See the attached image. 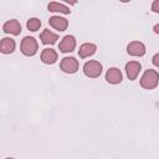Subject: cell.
Instances as JSON below:
<instances>
[{
  "instance_id": "1",
  "label": "cell",
  "mask_w": 159,
  "mask_h": 159,
  "mask_svg": "<svg viewBox=\"0 0 159 159\" xmlns=\"http://www.w3.org/2000/svg\"><path fill=\"white\" fill-rule=\"evenodd\" d=\"M158 82H159V73L155 71V70H147L142 78H140V86L145 89H153L158 86Z\"/></svg>"
},
{
  "instance_id": "2",
  "label": "cell",
  "mask_w": 159,
  "mask_h": 159,
  "mask_svg": "<svg viewBox=\"0 0 159 159\" xmlns=\"http://www.w3.org/2000/svg\"><path fill=\"white\" fill-rule=\"evenodd\" d=\"M20 48H21V52L25 56H34L39 50V43L34 37L25 36L22 39V41H21Z\"/></svg>"
},
{
  "instance_id": "3",
  "label": "cell",
  "mask_w": 159,
  "mask_h": 159,
  "mask_svg": "<svg viewBox=\"0 0 159 159\" xmlns=\"http://www.w3.org/2000/svg\"><path fill=\"white\" fill-rule=\"evenodd\" d=\"M83 72L89 78H97L102 73V65L98 61H88L83 66Z\"/></svg>"
},
{
  "instance_id": "4",
  "label": "cell",
  "mask_w": 159,
  "mask_h": 159,
  "mask_svg": "<svg viewBox=\"0 0 159 159\" xmlns=\"http://www.w3.org/2000/svg\"><path fill=\"white\" fill-rule=\"evenodd\" d=\"M60 68L65 73H76L78 70V61L75 57H63L60 63Z\"/></svg>"
},
{
  "instance_id": "5",
  "label": "cell",
  "mask_w": 159,
  "mask_h": 159,
  "mask_svg": "<svg viewBox=\"0 0 159 159\" xmlns=\"http://www.w3.org/2000/svg\"><path fill=\"white\" fill-rule=\"evenodd\" d=\"M127 53L130 56H144L145 55V46L140 41H132L127 46Z\"/></svg>"
},
{
  "instance_id": "6",
  "label": "cell",
  "mask_w": 159,
  "mask_h": 159,
  "mask_svg": "<svg viewBox=\"0 0 159 159\" xmlns=\"http://www.w3.org/2000/svg\"><path fill=\"white\" fill-rule=\"evenodd\" d=\"M123 80V75L120 72L119 68L117 67H111L107 72H106V81L111 84H117V83H120Z\"/></svg>"
},
{
  "instance_id": "7",
  "label": "cell",
  "mask_w": 159,
  "mask_h": 159,
  "mask_svg": "<svg viewBox=\"0 0 159 159\" xmlns=\"http://www.w3.org/2000/svg\"><path fill=\"white\" fill-rule=\"evenodd\" d=\"M2 30H4V32H6V34H11V35L17 36V35H20V32H21V24H20L16 19H11V20L6 21V22L2 25Z\"/></svg>"
},
{
  "instance_id": "8",
  "label": "cell",
  "mask_w": 159,
  "mask_h": 159,
  "mask_svg": "<svg viewBox=\"0 0 159 159\" xmlns=\"http://www.w3.org/2000/svg\"><path fill=\"white\" fill-rule=\"evenodd\" d=\"M76 47V39L72 35H66L58 45L61 52H72Z\"/></svg>"
},
{
  "instance_id": "9",
  "label": "cell",
  "mask_w": 159,
  "mask_h": 159,
  "mask_svg": "<svg viewBox=\"0 0 159 159\" xmlns=\"http://www.w3.org/2000/svg\"><path fill=\"white\" fill-rule=\"evenodd\" d=\"M142 70V65L138 61H129L125 65V73L130 81H134Z\"/></svg>"
},
{
  "instance_id": "10",
  "label": "cell",
  "mask_w": 159,
  "mask_h": 159,
  "mask_svg": "<svg viewBox=\"0 0 159 159\" xmlns=\"http://www.w3.org/2000/svg\"><path fill=\"white\" fill-rule=\"evenodd\" d=\"M48 24H50V26H52L57 31H65L68 26L67 19L61 17V16H51L48 20Z\"/></svg>"
},
{
  "instance_id": "11",
  "label": "cell",
  "mask_w": 159,
  "mask_h": 159,
  "mask_svg": "<svg viewBox=\"0 0 159 159\" xmlns=\"http://www.w3.org/2000/svg\"><path fill=\"white\" fill-rule=\"evenodd\" d=\"M41 61L46 65H52L57 61V52L53 48H45L41 52Z\"/></svg>"
},
{
  "instance_id": "12",
  "label": "cell",
  "mask_w": 159,
  "mask_h": 159,
  "mask_svg": "<svg viewBox=\"0 0 159 159\" xmlns=\"http://www.w3.org/2000/svg\"><path fill=\"white\" fill-rule=\"evenodd\" d=\"M40 39H41V42L43 45H52V43H55L58 40V35L55 34V32H52V31H50L48 29H45L41 32Z\"/></svg>"
},
{
  "instance_id": "13",
  "label": "cell",
  "mask_w": 159,
  "mask_h": 159,
  "mask_svg": "<svg viewBox=\"0 0 159 159\" xmlns=\"http://www.w3.org/2000/svg\"><path fill=\"white\" fill-rule=\"evenodd\" d=\"M97 50V46L94 43H89V42H86L83 45H81L80 50H78V55L81 58H86V57H89L92 56Z\"/></svg>"
},
{
  "instance_id": "14",
  "label": "cell",
  "mask_w": 159,
  "mask_h": 159,
  "mask_svg": "<svg viewBox=\"0 0 159 159\" xmlns=\"http://www.w3.org/2000/svg\"><path fill=\"white\" fill-rule=\"evenodd\" d=\"M15 41L10 37H4L0 42V51L2 53H12L15 51Z\"/></svg>"
},
{
  "instance_id": "15",
  "label": "cell",
  "mask_w": 159,
  "mask_h": 159,
  "mask_svg": "<svg viewBox=\"0 0 159 159\" xmlns=\"http://www.w3.org/2000/svg\"><path fill=\"white\" fill-rule=\"evenodd\" d=\"M48 11L51 12H60V14H70L71 10L63 4L60 2H50L48 4Z\"/></svg>"
},
{
  "instance_id": "16",
  "label": "cell",
  "mask_w": 159,
  "mask_h": 159,
  "mask_svg": "<svg viewBox=\"0 0 159 159\" xmlns=\"http://www.w3.org/2000/svg\"><path fill=\"white\" fill-rule=\"evenodd\" d=\"M40 26H41V20L37 19V17H31V19H29L27 22H26L27 30H30V31H32V32L37 31V30L40 29Z\"/></svg>"
},
{
  "instance_id": "17",
  "label": "cell",
  "mask_w": 159,
  "mask_h": 159,
  "mask_svg": "<svg viewBox=\"0 0 159 159\" xmlns=\"http://www.w3.org/2000/svg\"><path fill=\"white\" fill-rule=\"evenodd\" d=\"M152 11L159 14V0H154L152 4Z\"/></svg>"
},
{
  "instance_id": "18",
  "label": "cell",
  "mask_w": 159,
  "mask_h": 159,
  "mask_svg": "<svg viewBox=\"0 0 159 159\" xmlns=\"http://www.w3.org/2000/svg\"><path fill=\"white\" fill-rule=\"evenodd\" d=\"M153 65L159 68V53H155V55L153 56Z\"/></svg>"
},
{
  "instance_id": "19",
  "label": "cell",
  "mask_w": 159,
  "mask_h": 159,
  "mask_svg": "<svg viewBox=\"0 0 159 159\" xmlns=\"http://www.w3.org/2000/svg\"><path fill=\"white\" fill-rule=\"evenodd\" d=\"M153 31H154L155 34H158V35H159V24H157V25L153 27Z\"/></svg>"
},
{
  "instance_id": "20",
  "label": "cell",
  "mask_w": 159,
  "mask_h": 159,
  "mask_svg": "<svg viewBox=\"0 0 159 159\" xmlns=\"http://www.w3.org/2000/svg\"><path fill=\"white\" fill-rule=\"evenodd\" d=\"M6 159H14V158H6Z\"/></svg>"
}]
</instances>
